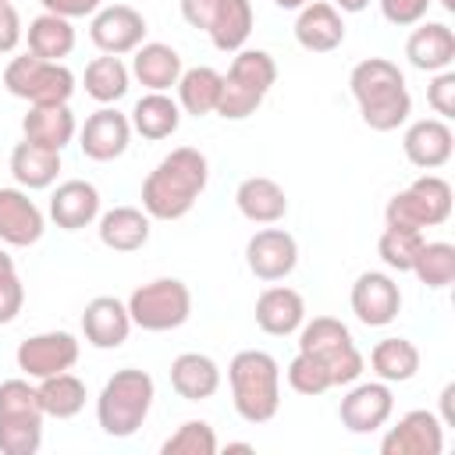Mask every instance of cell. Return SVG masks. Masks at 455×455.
Masks as SVG:
<instances>
[{"mask_svg": "<svg viewBox=\"0 0 455 455\" xmlns=\"http://www.w3.org/2000/svg\"><path fill=\"white\" fill-rule=\"evenodd\" d=\"M377 4H380L384 21H391L398 28H409V25H416V21L427 18V11H430L434 0H377Z\"/></svg>", "mask_w": 455, "mask_h": 455, "instance_id": "ee69618b", "label": "cell"}, {"mask_svg": "<svg viewBox=\"0 0 455 455\" xmlns=\"http://www.w3.org/2000/svg\"><path fill=\"white\" fill-rule=\"evenodd\" d=\"M128 316L142 331H178L192 316V291L181 277H153L128 295Z\"/></svg>", "mask_w": 455, "mask_h": 455, "instance_id": "9c48e42d", "label": "cell"}, {"mask_svg": "<svg viewBox=\"0 0 455 455\" xmlns=\"http://www.w3.org/2000/svg\"><path fill=\"white\" fill-rule=\"evenodd\" d=\"M402 149H405V160L419 171H437L451 160V149H455V132L444 117H419L405 128L402 135Z\"/></svg>", "mask_w": 455, "mask_h": 455, "instance_id": "d6986e66", "label": "cell"}, {"mask_svg": "<svg viewBox=\"0 0 455 455\" xmlns=\"http://www.w3.org/2000/svg\"><path fill=\"white\" fill-rule=\"evenodd\" d=\"M128 121H132V132H139V135L149 139V142H160V139H171V135L178 132V124H181V107H178V100H171L167 92H146V96L135 100Z\"/></svg>", "mask_w": 455, "mask_h": 455, "instance_id": "1f68e13d", "label": "cell"}, {"mask_svg": "<svg viewBox=\"0 0 455 455\" xmlns=\"http://www.w3.org/2000/svg\"><path fill=\"white\" fill-rule=\"evenodd\" d=\"M370 370L384 384H405L419 373V348L409 338H380L370 352Z\"/></svg>", "mask_w": 455, "mask_h": 455, "instance_id": "d6a6232c", "label": "cell"}, {"mask_svg": "<svg viewBox=\"0 0 455 455\" xmlns=\"http://www.w3.org/2000/svg\"><path fill=\"white\" fill-rule=\"evenodd\" d=\"M405 57L412 68L437 75L455 64V32L444 21H416L405 39Z\"/></svg>", "mask_w": 455, "mask_h": 455, "instance_id": "d4e9b609", "label": "cell"}, {"mask_svg": "<svg viewBox=\"0 0 455 455\" xmlns=\"http://www.w3.org/2000/svg\"><path fill=\"white\" fill-rule=\"evenodd\" d=\"M181 53L167 43H142L139 50H132V75L139 78V85H146L149 92H167L178 85L181 78Z\"/></svg>", "mask_w": 455, "mask_h": 455, "instance_id": "f1b7e54d", "label": "cell"}, {"mask_svg": "<svg viewBox=\"0 0 455 455\" xmlns=\"http://www.w3.org/2000/svg\"><path fill=\"white\" fill-rule=\"evenodd\" d=\"M437 4H441V7L448 11V14H455V0H437Z\"/></svg>", "mask_w": 455, "mask_h": 455, "instance_id": "816d5d0a", "label": "cell"}, {"mask_svg": "<svg viewBox=\"0 0 455 455\" xmlns=\"http://www.w3.org/2000/svg\"><path fill=\"white\" fill-rule=\"evenodd\" d=\"M146 32H149L146 18L132 4H103L89 18V39L100 53L124 57V53H132L146 43Z\"/></svg>", "mask_w": 455, "mask_h": 455, "instance_id": "7c38bea8", "label": "cell"}, {"mask_svg": "<svg viewBox=\"0 0 455 455\" xmlns=\"http://www.w3.org/2000/svg\"><path fill=\"white\" fill-rule=\"evenodd\" d=\"M224 451H252V444H249V441H231Z\"/></svg>", "mask_w": 455, "mask_h": 455, "instance_id": "f907efd6", "label": "cell"}, {"mask_svg": "<svg viewBox=\"0 0 455 455\" xmlns=\"http://www.w3.org/2000/svg\"><path fill=\"white\" fill-rule=\"evenodd\" d=\"M4 89L28 107L68 103L75 96V75L64 60H43L36 53L11 57L4 68Z\"/></svg>", "mask_w": 455, "mask_h": 455, "instance_id": "ba28073f", "label": "cell"}, {"mask_svg": "<svg viewBox=\"0 0 455 455\" xmlns=\"http://www.w3.org/2000/svg\"><path fill=\"white\" fill-rule=\"evenodd\" d=\"M306 323V299L288 284H270L256 299V327L270 338H288Z\"/></svg>", "mask_w": 455, "mask_h": 455, "instance_id": "cb8c5ba5", "label": "cell"}, {"mask_svg": "<svg viewBox=\"0 0 455 455\" xmlns=\"http://www.w3.org/2000/svg\"><path fill=\"white\" fill-rule=\"evenodd\" d=\"M284 377H288V387H291V391L309 395V398H316V395H323V391L334 387V384H331V373L323 370V363L313 359V355H306V352H295V359L288 363Z\"/></svg>", "mask_w": 455, "mask_h": 455, "instance_id": "60d3db41", "label": "cell"}, {"mask_svg": "<svg viewBox=\"0 0 455 455\" xmlns=\"http://www.w3.org/2000/svg\"><path fill=\"white\" fill-rule=\"evenodd\" d=\"M217 434L206 419H185L164 444L160 455H217Z\"/></svg>", "mask_w": 455, "mask_h": 455, "instance_id": "ab89813d", "label": "cell"}, {"mask_svg": "<svg viewBox=\"0 0 455 455\" xmlns=\"http://www.w3.org/2000/svg\"><path fill=\"white\" fill-rule=\"evenodd\" d=\"M21 135L36 146L46 149H64L75 135H78V121L71 114L68 103H50V107H28V114L21 117Z\"/></svg>", "mask_w": 455, "mask_h": 455, "instance_id": "f546056e", "label": "cell"}, {"mask_svg": "<svg viewBox=\"0 0 455 455\" xmlns=\"http://www.w3.org/2000/svg\"><path fill=\"white\" fill-rule=\"evenodd\" d=\"M210 160L196 146L171 149L142 181V210L153 220H181L206 192Z\"/></svg>", "mask_w": 455, "mask_h": 455, "instance_id": "6da1fadb", "label": "cell"}, {"mask_svg": "<svg viewBox=\"0 0 455 455\" xmlns=\"http://www.w3.org/2000/svg\"><path fill=\"white\" fill-rule=\"evenodd\" d=\"M39 4H43V11L60 14V18H68V21H75V18H92V14L103 7V0H39Z\"/></svg>", "mask_w": 455, "mask_h": 455, "instance_id": "bcb514c9", "label": "cell"}, {"mask_svg": "<svg viewBox=\"0 0 455 455\" xmlns=\"http://www.w3.org/2000/svg\"><path fill=\"white\" fill-rule=\"evenodd\" d=\"M228 384H231V402L235 412L259 427L270 423L281 409V366L270 352L263 348H242L228 363Z\"/></svg>", "mask_w": 455, "mask_h": 455, "instance_id": "3957f363", "label": "cell"}, {"mask_svg": "<svg viewBox=\"0 0 455 455\" xmlns=\"http://www.w3.org/2000/svg\"><path fill=\"white\" fill-rule=\"evenodd\" d=\"M171 387L185 402H206L220 387V366L206 352H181L171 359Z\"/></svg>", "mask_w": 455, "mask_h": 455, "instance_id": "4316f807", "label": "cell"}, {"mask_svg": "<svg viewBox=\"0 0 455 455\" xmlns=\"http://www.w3.org/2000/svg\"><path fill=\"white\" fill-rule=\"evenodd\" d=\"M14 363L18 370L28 377V380H43L50 373H64L78 363V338L68 334V331H43V334H32L18 345L14 352Z\"/></svg>", "mask_w": 455, "mask_h": 455, "instance_id": "5bb4252c", "label": "cell"}, {"mask_svg": "<svg viewBox=\"0 0 455 455\" xmlns=\"http://www.w3.org/2000/svg\"><path fill=\"white\" fill-rule=\"evenodd\" d=\"M46 213L60 231H82L100 220V188L85 178H68L53 188Z\"/></svg>", "mask_w": 455, "mask_h": 455, "instance_id": "7402d4cb", "label": "cell"}, {"mask_svg": "<svg viewBox=\"0 0 455 455\" xmlns=\"http://www.w3.org/2000/svg\"><path fill=\"white\" fill-rule=\"evenodd\" d=\"M277 82V60L267 50H238L224 82H220V100L217 110L224 121H245L259 110V103L267 100V92Z\"/></svg>", "mask_w": 455, "mask_h": 455, "instance_id": "5b68a950", "label": "cell"}, {"mask_svg": "<svg viewBox=\"0 0 455 455\" xmlns=\"http://www.w3.org/2000/svg\"><path fill=\"white\" fill-rule=\"evenodd\" d=\"M220 82H224V75L217 68H206V64L185 68L181 78H178V85H174L178 89V107L185 114H192V117L213 114L217 110V100H220Z\"/></svg>", "mask_w": 455, "mask_h": 455, "instance_id": "836d02e7", "label": "cell"}, {"mask_svg": "<svg viewBox=\"0 0 455 455\" xmlns=\"http://www.w3.org/2000/svg\"><path fill=\"white\" fill-rule=\"evenodd\" d=\"M348 306L355 313L359 323L366 327H387L398 320L402 313V288L391 274L384 270H366L355 277L352 291H348Z\"/></svg>", "mask_w": 455, "mask_h": 455, "instance_id": "4fadbf2b", "label": "cell"}, {"mask_svg": "<svg viewBox=\"0 0 455 455\" xmlns=\"http://www.w3.org/2000/svg\"><path fill=\"white\" fill-rule=\"evenodd\" d=\"M43 231H46V217L36 206V199H28L25 188H0V242L14 249H28L43 238Z\"/></svg>", "mask_w": 455, "mask_h": 455, "instance_id": "44dd1931", "label": "cell"}, {"mask_svg": "<svg viewBox=\"0 0 455 455\" xmlns=\"http://www.w3.org/2000/svg\"><path fill=\"white\" fill-rule=\"evenodd\" d=\"M409 274H416L419 284H427L434 291L448 288L455 281V245L451 242H427L423 238V245H419Z\"/></svg>", "mask_w": 455, "mask_h": 455, "instance_id": "74e56055", "label": "cell"}, {"mask_svg": "<svg viewBox=\"0 0 455 455\" xmlns=\"http://www.w3.org/2000/svg\"><path fill=\"white\" fill-rule=\"evenodd\" d=\"M451 398H455V384H444V391H441V423L444 427H455V409H451Z\"/></svg>", "mask_w": 455, "mask_h": 455, "instance_id": "7dc6e473", "label": "cell"}, {"mask_svg": "<svg viewBox=\"0 0 455 455\" xmlns=\"http://www.w3.org/2000/svg\"><path fill=\"white\" fill-rule=\"evenodd\" d=\"M384 455H441L444 451V423L430 409H409L395 427L380 437Z\"/></svg>", "mask_w": 455, "mask_h": 455, "instance_id": "2e32d148", "label": "cell"}, {"mask_svg": "<svg viewBox=\"0 0 455 455\" xmlns=\"http://www.w3.org/2000/svg\"><path fill=\"white\" fill-rule=\"evenodd\" d=\"M245 267L252 270V277H259L267 284L284 281L299 267V242H295V235L284 231V228H259L245 242Z\"/></svg>", "mask_w": 455, "mask_h": 455, "instance_id": "9a60e30c", "label": "cell"}, {"mask_svg": "<svg viewBox=\"0 0 455 455\" xmlns=\"http://www.w3.org/2000/svg\"><path fill=\"white\" fill-rule=\"evenodd\" d=\"M299 352L313 355L323 363V370L331 373V384L341 387V384H355L366 370V359L352 338V331L334 320V316H313L309 323H302L299 331Z\"/></svg>", "mask_w": 455, "mask_h": 455, "instance_id": "8992f818", "label": "cell"}, {"mask_svg": "<svg viewBox=\"0 0 455 455\" xmlns=\"http://www.w3.org/2000/svg\"><path fill=\"white\" fill-rule=\"evenodd\" d=\"M235 206L252 224H277L288 213V196L274 178L252 174L235 188Z\"/></svg>", "mask_w": 455, "mask_h": 455, "instance_id": "83f0119b", "label": "cell"}, {"mask_svg": "<svg viewBox=\"0 0 455 455\" xmlns=\"http://www.w3.org/2000/svg\"><path fill=\"white\" fill-rule=\"evenodd\" d=\"M36 395H39L43 412L53 416V419H71V416H78V412L85 409V398H89V395H85V384H82L71 370L50 373V377L36 380Z\"/></svg>", "mask_w": 455, "mask_h": 455, "instance_id": "e575fe53", "label": "cell"}, {"mask_svg": "<svg viewBox=\"0 0 455 455\" xmlns=\"http://www.w3.org/2000/svg\"><path fill=\"white\" fill-rule=\"evenodd\" d=\"M178 7L181 18L192 28L206 32L220 53H238L252 36L256 14L249 0H178Z\"/></svg>", "mask_w": 455, "mask_h": 455, "instance_id": "8fae6325", "label": "cell"}, {"mask_svg": "<svg viewBox=\"0 0 455 455\" xmlns=\"http://www.w3.org/2000/svg\"><path fill=\"white\" fill-rule=\"evenodd\" d=\"M334 7H338L341 14H359V11L370 7V0H334Z\"/></svg>", "mask_w": 455, "mask_h": 455, "instance_id": "c3c4849f", "label": "cell"}, {"mask_svg": "<svg viewBox=\"0 0 455 455\" xmlns=\"http://www.w3.org/2000/svg\"><path fill=\"white\" fill-rule=\"evenodd\" d=\"M391 412H395V395H391V384L384 380L352 384L338 405V419L348 434H373L391 419Z\"/></svg>", "mask_w": 455, "mask_h": 455, "instance_id": "e0dca14e", "label": "cell"}, {"mask_svg": "<svg viewBox=\"0 0 455 455\" xmlns=\"http://www.w3.org/2000/svg\"><path fill=\"white\" fill-rule=\"evenodd\" d=\"M352 100L359 107V117L373 132H395L412 114V96L405 85V75L387 57H366L348 75Z\"/></svg>", "mask_w": 455, "mask_h": 455, "instance_id": "7a4b0ae2", "label": "cell"}, {"mask_svg": "<svg viewBox=\"0 0 455 455\" xmlns=\"http://www.w3.org/2000/svg\"><path fill=\"white\" fill-rule=\"evenodd\" d=\"M295 43L309 53H331L345 43V18L327 0H309L295 18Z\"/></svg>", "mask_w": 455, "mask_h": 455, "instance_id": "603a6c76", "label": "cell"}, {"mask_svg": "<svg viewBox=\"0 0 455 455\" xmlns=\"http://www.w3.org/2000/svg\"><path fill=\"white\" fill-rule=\"evenodd\" d=\"M451 217V185L441 174H419L409 188L395 192L384 206V220L391 228H437Z\"/></svg>", "mask_w": 455, "mask_h": 455, "instance_id": "30bf717a", "label": "cell"}, {"mask_svg": "<svg viewBox=\"0 0 455 455\" xmlns=\"http://www.w3.org/2000/svg\"><path fill=\"white\" fill-rule=\"evenodd\" d=\"M25 28H21V14L11 0H0V53H14L21 43Z\"/></svg>", "mask_w": 455, "mask_h": 455, "instance_id": "f6af8a7d", "label": "cell"}, {"mask_svg": "<svg viewBox=\"0 0 455 455\" xmlns=\"http://www.w3.org/2000/svg\"><path fill=\"white\" fill-rule=\"evenodd\" d=\"M128 78H132V71L124 68L121 57L100 53V57H92L85 64V78L82 82H85V96H92L100 107H110L128 92Z\"/></svg>", "mask_w": 455, "mask_h": 455, "instance_id": "8d00e7d4", "label": "cell"}, {"mask_svg": "<svg viewBox=\"0 0 455 455\" xmlns=\"http://www.w3.org/2000/svg\"><path fill=\"white\" fill-rule=\"evenodd\" d=\"M427 103H430V110H434L437 117H444V121L455 117V71H451V68H448V71H437V75L430 78V85H427Z\"/></svg>", "mask_w": 455, "mask_h": 455, "instance_id": "7bdbcfd3", "label": "cell"}, {"mask_svg": "<svg viewBox=\"0 0 455 455\" xmlns=\"http://www.w3.org/2000/svg\"><path fill=\"white\" fill-rule=\"evenodd\" d=\"M21 306H25V284L7 249H0V323H11L21 313Z\"/></svg>", "mask_w": 455, "mask_h": 455, "instance_id": "b9f144b4", "label": "cell"}, {"mask_svg": "<svg viewBox=\"0 0 455 455\" xmlns=\"http://www.w3.org/2000/svg\"><path fill=\"white\" fill-rule=\"evenodd\" d=\"M43 405L36 384L25 377L0 380V451L4 455H36L43 448Z\"/></svg>", "mask_w": 455, "mask_h": 455, "instance_id": "52a82bcc", "label": "cell"}, {"mask_svg": "<svg viewBox=\"0 0 455 455\" xmlns=\"http://www.w3.org/2000/svg\"><path fill=\"white\" fill-rule=\"evenodd\" d=\"M153 398H156V384L146 370H135V366L114 370V377H107V384L96 398L100 430L107 437H132L146 423Z\"/></svg>", "mask_w": 455, "mask_h": 455, "instance_id": "277c9868", "label": "cell"}, {"mask_svg": "<svg viewBox=\"0 0 455 455\" xmlns=\"http://www.w3.org/2000/svg\"><path fill=\"white\" fill-rule=\"evenodd\" d=\"M132 316H128V306L114 295H96L85 302L82 309V334L92 348L100 352H110V348H121L132 334Z\"/></svg>", "mask_w": 455, "mask_h": 455, "instance_id": "ffe728a7", "label": "cell"}, {"mask_svg": "<svg viewBox=\"0 0 455 455\" xmlns=\"http://www.w3.org/2000/svg\"><path fill=\"white\" fill-rule=\"evenodd\" d=\"M128 142H132V121L117 107H100L78 128V149L96 164H110L124 156Z\"/></svg>", "mask_w": 455, "mask_h": 455, "instance_id": "ac0fdd59", "label": "cell"}, {"mask_svg": "<svg viewBox=\"0 0 455 455\" xmlns=\"http://www.w3.org/2000/svg\"><path fill=\"white\" fill-rule=\"evenodd\" d=\"M75 50V25L60 14L43 11L39 18L28 21V53L43 60H64Z\"/></svg>", "mask_w": 455, "mask_h": 455, "instance_id": "d590c367", "label": "cell"}, {"mask_svg": "<svg viewBox=\"0 0 455 455\" xmlns=\"http://www.w3.org/2000/svg\"><path fill=\"white\" fill-rule=\"evenodd\" d=\"M277 7H284V11H299V7H306L309 0H274Z\"/></svg>", "mask_w": 455, "mask_h": 455, "instance_id": "681fc988", "label": "cell"}, {"mask_svg": "<svg viewBox=\"0 0 455 455\" xmlns=\"http://www.w3.org/2000/svg\"><path fill=\"white\" fill-rule=\"evenodd\" d=\"M96 231H100V242L110 252H139L149 242L153 217L139 206H114V210L100 213Z\"/></svg>", "mask_w": 455, "mask_h": 455, "instance_id": "484cf974", "label": "cell"}, {"mask_svg": "<svg viewBox=\"0 0 455 455\" xmlns=\"http://www.w3.org/2000/svg\"><path fill=\"white\" fill-rule=\"evenodd\" d=\"M11 174H14V181H18L25 192L50 188V185L57 181V174H60V153L21 139V142L11 149Z\"/></svg>", "mask_w": 455, "mask_h": 455, "instance_id": "4dcf8cb0", "label": "cell"}, {"mask_svg": "<svg viewBox=\"0 0 455 455\" xmlns=\"http://www.w3.org/2000/svg\"><path fill=\"white\" fill-rule=\"evenodd\" d=\"M423 245V231H409V228H384L380 238H377V256L384 259L387 270H398V274H409L412 270V259Z\"/></svg>", "mask_w": 455, "mask_h": 455, "instance_id": "f35d334b", "label": "cell"}]
</instances>
